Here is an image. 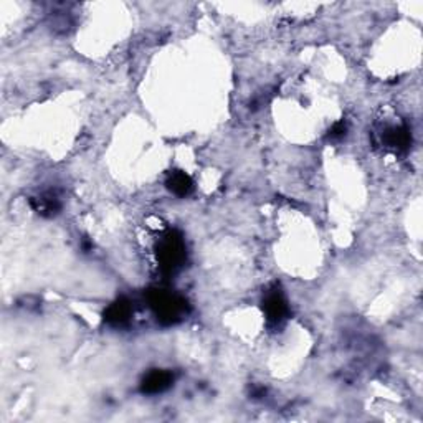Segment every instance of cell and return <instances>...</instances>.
I'll return each instance as SVG.
<instances>
[{
    "mask_svg": "<svg viewBox=\"0 0 423 423\" xmlns=\"http://www.w3.org/2000/svg\"><path fill=\"white\" fill-rule=\"evenodd\" d=\"M346 132H347L346 121H339V123H335L333 127H331L328 137H329V139H333V141L342 139V137L346 136Z\"/></svg>",
    "mask_w": 423,
    "mask_h": 423,
    "instance_id": "cell-9",
    "label": "cell"
},
{
    "mask_svg": "<svg viewBox=\"0 0 423 423\" xmlns=\"http://www.w3.org/2000/svg\"><path fill=\"white\" fill-rule=\"evenodd\" d=\"M147 300L158 319L165 324H174L187 312L186 300L167 289H151Z\"/></svg>",
    "mask_w": 423,
    "mask_h": 423,
    "instance_id": "cell-1",
    "label": "cell"
},
{
    "mask_svg": "<svg viewBox=\"0 0 423 423\" xmlns=\"http://www.w3.org/2000/svg\"><path fill=\"white\" fill-rule=\"evenodd\" d=\"M263 310L268 324L275 326V328H277V326H282L283 321L286 319L288 305H286V300H284L283 293L279 291L278 288L270 289V291L266 293L263 301Z\"/></svg>",
    "mask_w": 423,
    "mask_h": 423,
    "instance_id": "cell-3",
    "label": "cell"
},
{
    "mask_svg": "<svg viewBox=\"0 0 423 423\" xmlns=\"http://www.w3.org/2000/svg\"><path fill=\"white\" fill-rule=\"evenodd\" d=\"M132 306L127 300H118L104 312L106 323L111 326H123L131 319Z\"/></svg>",
    "mask_w": 423,
    "mask_h": 423,
    "instance_id": "cell-6",
    "label": "cell"
},
{
    "mask_svg": "<svg viewBox=\"0 0 423 423\" xmlns=\"http://www.w3.org/2000/svg\"><path fill=\"white\" fill-rule=\"evenodd\" d=\"M382 142L385 147L394 151H407L412 142L410 130L407 126H390L382 131Z\"/></svg>",
    "mask_w": 423,
    "mask_h": 423,
    "instance_id": "cell-5",
    "label": "cell"
},
{
    "mask_svg": "<svg viewBox=\"0 0 423 423\" xmlns=\"http://www.w3.org/2000/svg\"><path fill=\"white\" fill-rule=\"evenodd\" d=\"M158 258L165 273H174L177 268H181L183 260H186V245L182 238L176 235L165 237V240L159 245Z\"/></svg>",
    "mask_w": 423,
    "mask_h": 423,
    "instance_id": "cell-2",
    "label": "cell"
},
{
    "mask_svg": "<svg viewBox=\"0 0 423 423\" xmlns=\"http://www.w3.org/2000/svg\"><path fill=\"white\" fill-rule=\"evenodd\" d=\"M32 207L39 212L41 215H53L57 214L60 210V199L57 195L53 194V192H47V194H41L40 197H35V199H32Z\"/></svg>",
    "mask_w": 423,
    "mask_h": 423,
    "instance_id": "cell-8",
    "label": "cell"
},
{
    "mask_svg": "<svg viewBox=\"0 0 423 423\" xmlns=\"http://www.w3.org/2000/svg\"><path fill=\"white\" fill-rule=\"evenodd\" d=\"M165 186H167L169 190L177 197H186L190 194L192 188H194L192 179L188 177L186 172H181V171H174L169 174L167 181H165Z\"/></svg>",
    "mask_w": 423,
    "mask_h": 423,
    "instance_id": "cell-7",
    "label": "cell"
},
{
    "mask_svg": "<svg viewBox=\"0 0 423 423\" xmlns=\"http://www.w3.org/2000/svg\"><path fill=\"white\" fill-rule=\"evenodd\" d=\"M174 384V375L167 370H153L146 375L142 380L141 390L144 394H162L167 389H171Z\"/></svg>",
    "mask_w": 423,
    "mask_h": 423,
    "instance_id": "cell-4",
    "label": "cell"
}]
</instances>
